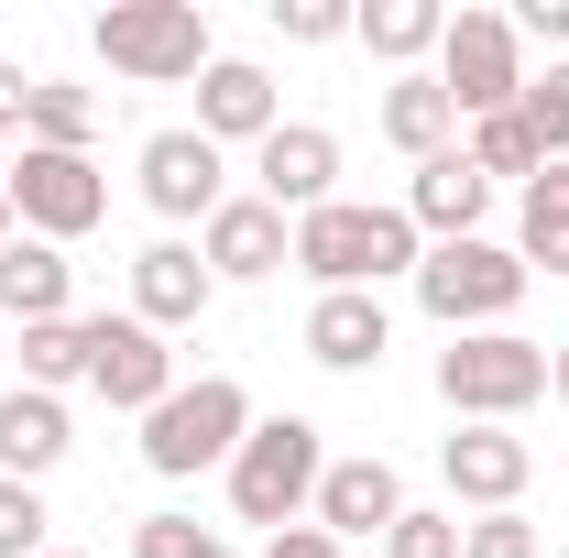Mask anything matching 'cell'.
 <instances>
[{
    "instance_id": "52a82bcc",
    "label": "cell",
    "mask_w": 569,
    "mask_h": 558,
    "mask_svg": "<svg viewBox=\"0 0 569 558\" xmlns=\"http://www.w3.org/2000/svg\"><path fill=\"white\" fill-rule=\"evenodd\" d=\"M438 88H449L460 121L515 110V99H526V33H515L503 11H449V33H438Z\"/></svg>"
},
{
    "instance_id": "d4e9b609",
    "label": "cell",
    "mask_w": 569,
    "mask_h": 558,
    "mask_svg": "<svg viewBox=\"0 0 569 558\" xmlns=\"http://www.w3.org/2000/svg\"><path fill=\"white\" fill-rule=\"evenodd\" d=\"M22 383H33V395L88 383V318H44V329H22Z\"/></svg>"
},
{
    "instance_id": "44dd1931",
    "label": "cell",
    "mask_w": 569,
    "mask_h": 558,
    "mask_svg": "<svg viewBox=\"0 0 569 558\" xmlns=\"http://www.w3.org/2000/svg\"><path fill=\"white\" fill-rule=\"evenodd\" d=\"M449 132H460V110H449V88H438V77H395V88H383V142H395V153H449Z\"/></svg>"
},
{
    "instance_id": "277c9868",
    "label": "cell",
    "mask_w": 569,
    "mask_h": 558,
    "mask_svg": "<svg viewBox=\"0 0 569 558\" xmlns=\"http://www.w3.org/2000/svg\"><path fill=\"white\" fill-rule=\"evenodd\" d=\"M241 438H252V395H241L230 372H198V383H176V395L142 417V460H153L164 482H198V471H219Z\"/></svg>"
},
{
    "instance_id": "4316f807",
    "label": "cell",
    "mask_w": 569,
    "mask_h": 558,
    "mask_svg": "<svg viewBox=\"0 0 569 558\" xmlns=\"http://www.w3.org/2000/svg\"><path fill=\"white\" fill-rule=\"evenodd\" d=\"M515 121L537 132V153H548V165H569V56H559L548 77H526V99H515Z\"/></svg>"
},
{
    "instance_id": "f35d334b",
    "label": "cell",
    "mask_w": 569,
    "mask_h": 558,
    "mask_svg": "<svg viewBox=\"0 0 569 558\" xmlns=\"http://www.w3.org/2000/svg\"><path fill=\"white\" fill-rule=\"evenodd\" d=\"M0 187H11V153H0Z\"/></svg>"
},
{
    "instance_id": "7402d4cb",
    "label": "cell",
    "mask_w": 569,
    "mask_h": 558,
    "mask_svg": "<svg viewBox=\"0 0 569 558\" xmlns=\"http://www.w3.org/2000/svg\"><path fill=\"white\" fill-rule=\"evenodd\" d=\"M351 33L372 44V56H383V67H406V77H417V56L438 44V33H449V11H438V0H361V11H351Z\"/></svg>"
},
{
    "instance_id": "e0dca14e",
    "label": "cell",
    "mask_w": 569,
    "mask_h": 558,
    "mask_svg": "<svg viewBox=\"0 0 569 558\" xmlns=\"http://www.w3.org/2000/svg\"><path fill=\"white\" fill-rule=\"evenodd\" d=\"M67 449H77L67 438V395H33V383L0 395V482H44Z\"/></svg>"
},
{
    "instance_id": "4dcf8cb0",
    "label": "cell",
    "mask_w": 569,
    "mask_h": 558,
    "mask_svg": "<svg viewBox=\"0 0 569 558\" xmlns=\"http://www.w3.org/2000/svg\"><path fill=\"white\" fill-rule=\"evenodd\" d=\"M274 33H284V44H340L351 11H340V0H274Z\"/></svg>"
},
{
    "instance_id": "e575fe53",
    "label": "cell",
    "mask_w": 569,
    "mask_h": 558,
    "mask_svg": "<svg viewBox=\"0 0 569 558\" xmlns=\"http://www.w3.org/2000/svg\"><path fill=\"white\" fill-rule=\"evenodd\" d=\"M22 110H33V77H22V67H11V56H0V132H11Z\"/></svg>"
},
{
    "instance_id": "ffe728a7",
    "label": "cell",
    "mask_w": 569,
    "mask_h": 558,
    "mask_svg": "<svg viewBox=\"0 0 569 558\" xmlns=\"http://www.w3.org/2000/svg\"><path fill=\"white\" fill-rule=\"evenodd\" d=\"M67 252L56 241H33V230H11V252H0V318L11 329H44V318H67Z\"/></svg>"
},
{
    "instance_id": "d6986e66",
    "label": "cell",
    "mask_w": 569,
    "mask_h": 558,
    "mask_svg": "<svg viewBox=\"0 0 569 558\" xmlns=\"http://www.w3.org/2000/svg\"><path fill=\"white\" fill-rule=\"evenodd\" d=\"M383 350H395L383 296H318V307H307V361H329V372H372Z\"/></svg>"
},
{
    "instance_id": "9a60e30c",
    "label": "cell",
    "mask_w": 569,
    "mask_h": 558,
    "mask_svg": "<svg viewBox=\"0 0 569 558\" xmlns=\"http://www.w3.org/2000/svg\"><path fill=\"white\" fill-rule=\"evenodd\" d=\"M438 471H449V492L460 504H482V515H515V492H526V438L515 427H460L449 449H438Z\"/></svg>"
},
{
    "instance_id": "d590c367",
    "label": "cell",
    "mask_w": 569,
    "mask_h": 558,
    "mask_svg": "<svg viewBox=\"0 0 569 558\" xmlns=\"http://www.w3.org/2000/svg\"><path fill=\"white\" fill-rule=\"evenodd\" d=\"M548 395H559V406H569V340L548 350Z\"/></svg>"
},
{
    "instance_id": "9c48e42d",
    "label": "cell",
    "mask_w": 569,
    "mask_h": 558,
    "mask_svg": "<svg viewBox=\"0 0 569 558\" xmlns=\"http://www.w3.org/2000/svg\"><path fill=\"white\" fill-rule=\"evenodd\" d=\"M88 395L121 406V417H153V406L176 395V350H164V329H142V318H88Z\"/></svg>"
},
{
    "instance_id": "4fadbf2b",
    "label": "cell",
    "mask_w": 569,
    "mask_h": 558,
    "mask_svg": "<svg viewBox=\"0 0 569 558\" xmlns=\"http://www.w3.org/2000/svg\"><path fill=\"white\" fill-rule=\"evenodd\" d=\"M482 209H493V176L449 142V153H427L417 187H406V219H417V241H482Z\"/></svg>"
},
{
    "instance_id": "6da1fadb",
    "label": "cell",
    "mask_w": 569,
    "mask_h": 558,
    "mask_svg": "<svg viewBox=\"0 0 569 558\" xmlns=\"http://www.w3.org/2000/svg\"><path fill=\"white\" fill-rule=\"evenodd\" d=\"M296 263L318 275V296H372L383 275H417L427 241L406 209H361V198H329V209L296 219Z\"/></svg>"
},
{
    "instance_id": "cb8c5ba5",
    "label": "cell",
    "mask_w": 569,
    "mask_h": 558,
    "mask_svg": "<svg viewBox=\"0 0 569 558\" xmlns=\"http://www.w3.org/2000/svg\"><path fill=\"white\" fill-rule=\"evenodd\" d=\"M515 252H526V275L548 263V275H569V165H548L537 187H526V219H515Z\"/></svg>"
},
{
    "instance_id": "f1b7e54d",
    "label": "cell",
    "mask_w": 569,
    "mask_h": 558,
    "mask_svg": "<svg viewBox=\"0 0 569 558\" xmlns=\"http://www.w3.org/2000/svg\"><path fill=\"white\" fill-rule=\"evenodd\" d=\"M383 558H460V515L406 504V515H395V537H383Z\"/></svg>"
},
{
    "instance_id": "2e32d148",
    "label": "cell",
    "mask_w": 569,
    "mask_h": 558,
    "mask_svg": "<svg viewBox=\"0 0 569 558\" xmlns=\"http://www.w3.org/2000/svg\"><path fill=\"white\" fill-rule=\"evenodd\" d=\"M307 515H318L329 537H395V515H406V482H395V460H329Z\"/></svg>"
},
{
    "instance_id": "836d02e7",
    "label": "cell",
    "mask_w": 569,
    "mask_h": 558,
    "mask_svg": "<svg viewBox=\"0 0 569 558\" xmlns=\"http://www.w3.org/2000/svg\"><path fill=\"white\" fill-rule=\"evenodd\" d=\"M263 558H340V537L329 526H284V537H263Z\"/></svg>"
},
{
    "instance_id": "1f68e13d",
    "label": "cell",
    "mask_w": 569,
    "mask_h": 558,
    "mask_svg": "<svg viewBox=\"0 0 569 558\" xmlns=\"http://www.w3.org/2000/svg\"><path fill=\"white\" fill-rule=\"evenodd\" d=\"M460 558H537V526L526 515H482V526H460Z\"/></svg>"
},
{
    "instance_id": "74e56055",
    "label": "cell",
    "mask_w": 569,
    "mask_h": 558,
    "mask_svg": "<svg viewBox=\"0 0 569 558\" xmlns=\"http://www.w3.org/2000/svg\"><path fill=\"white\" fill-rule=\"evenodd\" d=\"M44 558H88V548H44Z\"/></svg>"
},
{
    "instance_id": "3957f363",
    "label": "cell",
    "mask_w": 569,
    "mask_h": 558,
    "mask_svg": "<svg viewBox=\"0 0 569 558\" xmlns=\"http://www.w3.org/2000/svg\"><path fill=\"white\" fill-rule=\"evenodd\" d=\"M88 33H99L110 77H142V88H176V77H209L219 67L209 11H198V0H110Z\"/></svg>"
},
{
    "instance_id": "83f0119b",
    "label": "cell",
    "mask_w": 569,
    "mask_h": 558,
    "mask_svg": "<svg viewBox=\"0 0 569 558\" xmlns=\"http://www.w3.org/2000/svg\"><path fill=\"white\" fill-rule=\"evenodd\" d=\"M132 558H230V537L198 526V515H142V526H132Z\"/></svg>"
},
{
    "instance_id": "7a4b0ae2",
    "label": "cell",
    "mask_w": 569,
    "mask_h": 558,
    "mask_svg": "<svg viewBox=\"0 0 569 558\" xmlns=\"http://www.w3.org/2000/svg\"><path fill=\"white\" fill-rule=\"evenodd\" d=\"M318 471H329V449H318L307 417H252V438L230 449V515L284 537V526L318 504Z\"/></svg>"
},
{
    "instance_id": "ab89813d",
    "label": "cell",
    "mask_w": 569,
    "mask_h": 558,
    "mask_svg": "<svg viewBox=\"0 0 569 558\" xmlns=\"http://www.w3.org/2000/svg\"><path fill=\"white\" fill-rule=\"evenodd\" d=\"M559 558H569V548H559Z\"/></svg>"
},
{
    "instance_id": "603a6c76",
    "label": "cell",
    "mask_w": 569,
    "mask_h": 558,
    "mask_svg": "<svg viewBox=\"0 0 569 558\" xmlns=\"http://www.w3.org/2000/svg\"><path fill=\"white\" fill-rule=\"evenodd\" d=\"M99 132V88H67V77H33V110H22V142L44 153H88Z\"/></svg>"
},
{
    "instance_id": "8d00e7d4",
    "label": "cell",
    "mask_w": 569,
    "mask_h": 558,
    "mask_svg": "<svg viewBox=\"0 0 569 558\" xmlns=\"http://www.w3.org/2000/svg\"><path fill=\"white\" fill-rule=\"evenodd\" d=\"M11 230H22V219H11V187H0V252H11Z\"/></svg>"
},
{
    "instance_id": "8fae6325",
    "label": "cell",
    "mask_w": 569,
    "mask_h": 558,
    "mask_svg": "<svg viewBox=\"0 0 569 558\" xmlns=\"http://www.w3.org/2000/svg\"><path fill=\"white\" fill-rule=\"evenodd\" d=\"M219 176H230V165H219L209 132H153L142 142V198H153V219H198V230H209L219 198H230Z\"/></svg>"
},
{
    "instance_id": "30bf717a",
    "label": "cell",
    "mask_w": 569,
    "mask_h": 558,
    "mask_svg": "<svg viewBox=\"0 0 569 558\" xmlns=\"http://www.w3.org/2000/svg\"><path fill=\"white\" fill-rule=\"evenodd\" d=\"M252 198L284 219H307V209H329L340 198V132H318V121H274V132L252 142Z\"/></svg>"
},
{
    "instance_id": "8992f818",
    "label": "cell",
    "mask_w": 569,
    "mask_h": 558,
    "mask_svg": "<svg viewBox=\"0 0 569 558\" xmlns=\"http://www.w3.org/2000/svg\"><path fill=\"white\" fill-rule=\"evenodd\" d=\"M438 395H449V417L503 427V417H526V406L548 395V350L515 340V329H471V340L438 350Z\"/></svg>"
},
{
    "instance_id": "ba28073f",
    "label": "cell",
    "mask_w": 569,
    "mask_h": 558,
    "mask_svg": "<svg viewBox=\"0 0 569 558\" xmlns=\"http://www.w3.org/2000/svg\"><path fill=\"white\" fill-rule=\"evenodd\" d=\"M11 219H22L33 241L67 252L77 230L110 219V176H99L88 153H44V142H22V165H11Z\"/></svg>"
},
{
    "instance_id": "ac0fdd59",
    "label": "cell",
    "mask_w": 569,
    "mask_h": 558,
    "mask_svg": "<svg viewBox=\"0 0 569 558\" xmlns=\"http://www.w3.org/2000/svg\"><path fill=\"white\" fill-rule=\"evenodd\" d=\"M284 110H274V77L252 67V56H219L209 77H198V132L209 142H263Z\"/></svg>"
},
{
    "instance_id": "5bb4252c",
    "label": "cell",
    "mask_w": 569,
    "mask_h": 558,
    "mask_svg": "<svg viewBox=\"0 0 569 558\" xmlns=\"http://www.w3.org/2000/svg\"><path fill=\"white\" fill-rule=\"evenodd\" d=\"M209 296H219V275L198 263V241H142L132 252V318L142 329H198Z\"/></svg>"
},
{
    "instance_id": "484cf974",
    "label": "cell",
    "mask_w": 569,
    "mask_h": 558,
    "mask_svg": "<svg viewBox=\"0 0 569 558\" xmlns=\"http://www.w3.org/2000/svg\"><path fill=\"white\" fill-rule=\"evenodd\" d=\"M460 153H471L482 176H526V187L548 176V153H537V132H526L515 110H493V121H471V142H460Z\"/></svg>"
},
{
    "instance_id": "f546056e",
    "label": "cell",
    "mask_w": 569,
    "mask_h": 558,
    "mask_svg": "<svg viewBox=\"0 0 569 558\" xmlns=\"http://www.w3.org/2000/svg\"><path fill=\"white\" fill-rule=\"evenodd\" d=\"M0 558H44V492L0 482Z\"/></svg>"
},
{
    "instance_id": "d6a6232c",
    "label": "cell",
    "mask_w": 569,
    "mask_h": 558,
    "mask_svg": "<svg viewBox=\"0 0 569 558\" xmlns=\"http://www.w3.org/2000/svg\"><path fill=\"white\" fill-rule=\"evenodd\" d=\"M515 33H537V44H569V0H526V11H503Z\"/></svg>"
},
{
    "instance_id": "7c38bea8",
    "label": "cell",
    "mask_w": 569,
    "mask_h": 558,
    "mask_svg": "<svg viewBox=\"0 0 569 558\" xmlns=\"http://www.w3.org/2000/svg\"><path fill=\"white\" fill-rule=\"evenodd\" d=\"M198 263L219 285H252V275H284L296 263V219L263 209V198H219V219L198 230Z\"/></svg>"
},
{
    "instance_id": "5b68a950",
    "label": "cell",
    "mask_w": 569,
    "mask_h": 558,
    "mask_svg": "<svg viewBox=\"0 0 569 558\" xmlns=\"http://www.w3.org/2000/svg\"><path fill=\"white\" fill-rule=\"evenodd\" d=\"M515 296H526V252H503V241H427V263H417V307L449 329V340L503 329V318H515Z\"/></svg>"
}]
</instances>
